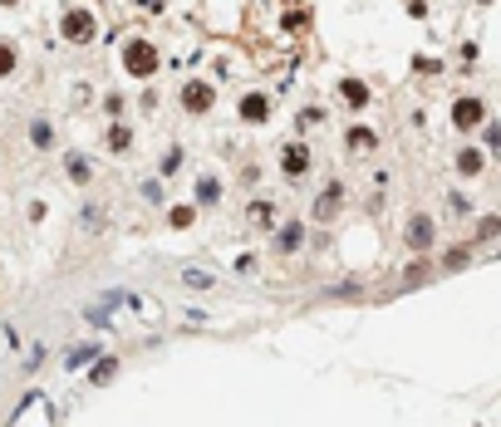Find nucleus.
Here are the masks:
<instances>
[{"mask_svg": "<svg viewBox=\"0 0 501 427\" xmlns=\"http://www.w3.org/2000/svg\"><path fill=\"white\" fill-rule=\"evenodd\" d=\"M275 246H281V251H300V246H305V226H300V221L281 226V236H275Z\"/></svg>", "mask_w": 501, "mask_h": 427, "instance_id": "11", "label": "nucleus"}, {"mask_svg": "<svg viewBox=\"0 0 501 427\" xmlns=\"http://www.w3.org/2000/svg\"><path fill=\"white\" fill-rule=\"evenodd\" d=\"M482 118H486V109H482L477 98H457V103H452V123H457V128H477Z\"/></svg>", "mask_w": 501, "mask_h": 427, "instance_id": "6", "label": "nucleus"}, {"mask_svg": "<svg viewBox=\"0 0 501 427\" xmlns=\"http://www.w3.org/2000/svg\"><path fill=\"white\" fill-rule=\"evenodd\" d=\"M69 172H74V182H89V163L84 157H69Z\"/></svg>", "mask_w": 501, "mask_h": 427, "instance_id": "17", "label": "nucleus"}, {"mask_svg": "<svg viewBox=\"0 0 501 427\" xmlns=\"http://www.w3.org/2000/svg\"><path fill=\"white\" fill-rule=\"evenodd\" d=\"M265 109H270L265 93H246V98H241V118H246V123H261V118H265Z\"/></svg>", "mask_w": 501, "mask_h": 427, "instance_id": "10", "label": "nucleus"}, {"mask_svg": "<svg viewBox=\"0 0 501 427\" xmlns=\"http://www.w3.org/2000/svg\"><path fill=\"white\" fill-rule=\"evenodd\" d=\"M30 138H35V147H49V138H54V133H49V123H35V133H30Z\"/></svg>", "mask_w": 501, "mask_h": 427, "instance_id": "18", "label": "nucleus"}, {"mask_svg": "<svg viewBox=\"0 0 501 427\" xmlns=\"http://www.w3.org/2000/svg\"><path fill=\"white\" fill-rule=\"evenodd\" d=\"M177 167H182V152L173 147V152H167V157H162V172H177Z\"/></svg>", "mask_w": 501, "mask_h": 427, "instance_id": "20", "label": "nucleus"}, {"mask_svg": "<svg viewBox=\"0 0 501 427\" xmlns=\"http://www.w3.org/2000/svg\"><path fill=\"white\" fill-rule=\"evenodd\" d=\"M281 172H285V177H305V172H310V147H305V143H290V147L281 152Z\"/></svg>", "mask_w": 501, "mask_h": 427, "instance_id": "4", "label": "nucleus"}, {"mask_svg": "<svg viewBox=\"0 0 501 427\" xmlns=\"http://www.w3.org/2000/svg\"><path fill=\"white\" fill-rule=\"evenodd\" d=\"M340 201H344V187H340V182H329V187H324V197L315 201V217H319V221H329L334 211H340Z\"/></svg>", "mask_w": 501, "mask_h": 427, "instance_id": "7", "label": "nucleus"}, {"mask_svg": "<svg viewBox=\"0 0 501 427\" xmlns=\"http://www.w3.org/2000/svg\"><path fill=\"white\" fill-rule=\"evenodd\" d=\"M482 167H486V157H482V147H462V152H457V172H462V177H477Z\"/></svg>", "mask_w": 501, "mask_h": 427, "instance_id": "8", "label": "nucleus"}, {"mask_svg": "<svg viewBox=\"0 0 501 427\" xmlns=\"http://www.w3.org/2000/svg\"><path fill=\"white\" fill-rule=\"evenodd\" d=\"M60 35H64L69 44H89V39L98 35V20H94L89 10H69V15L60 20Z\"/></svg>", "mask_w": 501, "mask_h": 427, "instance_id": "2", "label": "nucleus"}, {"mask_svg": "<svg viewBox=\"0 0 501 427\" xmlns=\"http://www.w3.org/2000/svg\"><path fill=\"white\" fill-rule=\"evenodd\" d=\"M123 64H128L133 79H152V74H157V49H152L148 39H133V44L123 49Z\"/></svg>", "mask_w": 501, "mask_h": 427, "instance_id": "1", "label": "nucleus"}, {"mask_svg": "<svg viewBox=\"0 0 501 427\" xmlns=\"http://www.w3.org/2000/svg\"><path fill=\"white\" fill-rule=\"evenodd\" d=\"M340 93H344V103H354V109H364V103H369V89H364L359 79H344V89H340Z\"/></svg>", "mask_w": 501, "mask_h": 427, "instance_id": "13", "label": "nucleus"}, {"mask_svg": "<svg viewBox=\"0 0 501 427\" xmlns=\"http://www.w3.org/2000/svg\"><path fill=\"white\" fill-rule=\"evenodd\" d=\"M128 143H133L128 128H114V133H108V147H114V152H128Z\"/></svg>", "mask_w": 501, "mask_h": 427, "instance_id": "15", "label": "nucleus"}, {"mask_svg": "<svg viewBox=\"0 0 501 427\" xmlns=\"http://www.w3.org/2000/svg\"><path fill=\"white\" fill-rule=\"evenodd\" d=\"M0 6H15V0H0Z\"/></svg>", "mask_w": 501, "mask_h": 427, "instance_id": "21", "label": "nucleus"}, {"mask_svg": "<svg viewBox=\"0 0 501 427\" xmlns=\"http://www.w3.org/2000/svg\"><path fill=\"white\" fill-rule=\"evenodd\" d=\"M192 217H197V206H173V211H167V221H173L177 231H187V226H192Z\"/></svg>", "mask_w": 501, "mask_h": 427, "instance_id": "14", "label": "nucleus"}, {"mask_svg": "<svg viewBox=\"0 0 501 427\" xmlns=\"http://www.w3.org/2000/svg\"><path fill=\"white\" fill-rule=\"evenodd\" d=\"M182 109H187V113H206V109H211V84L192 79V84L182 89Z\"/></svg>", "mask_w": 501, "mask_h": 427, "instance_id": "5", "label": "nucleus"}, {"mask_svg": "<svg viewBox=\"0 0 501 427\" xmlns=\"http://www.w3.org/2000/svg\"><path fill=\"white\" fill-rule=\"evenodd\" d=\"M373 147H378L373 128H349V152H373Z\"/></svg>", "mask_w": 501, "mask_h": 427, "instance_id": "12", "label": "nucleus"}, {"mask_svg": "<svg viewBox=\"0 0 501 427\" xmlns=\"http://www.w3.org/2000/svg\"><path fill=\"white\" fill-rule=\"evenodd\" d=\"M403 236H408V251H428V246H432V236H437V221L418 211V217L408 221V231H403Z\"/></svg>", "mask_w": 501, "mask_h": 427, "instance_id": "3", "label": "nucleus"}, {"mask_svg": "<svg viewBox=\"0 0 501 427\" xmlns=\"http://www.w3.org/2000/svg\"><path fill=\"white\" fill-rule=\"evenodd\" d=\"M496 231H501V217H486V221L477 226V236H482V241H486V236H496Z\"/></svg>", "mask_w": 501, "mask_h": 427, "instance_id": "19", "label": "nucleus"}, {"mask_svg": "<svg viewBox=\"0 0 501 427\" xmlns=\"http://www.w3.org/2000/svg\"><path fill=\"white\" fill-rule=\"evenodd\" d=\"M6 74H15V49L0 44V79H6Z\"/></svg>", "mask_w": 501, "mask_h": 427, "instance_id": "16", "label": "nucleus"}, {"mask_svg": "<svg viewBox=\"0 0 501 427\" xmlns=\"http://www.w3.org/2000/svg\"><path fill=\"white\" fill-rule=\"evenodd\" d=\"M192 201H197V206H216V201H221V182H216V177H202L197 192H192Z\"/></svg>", "mask_w": 501, "mask_h": 427, "instance_id": "9", "label": "nucleus"}]
</instances>
